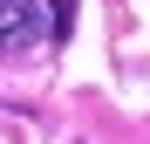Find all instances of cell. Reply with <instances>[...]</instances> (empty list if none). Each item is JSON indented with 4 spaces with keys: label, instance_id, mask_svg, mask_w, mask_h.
Here are the masks:
<instances>
[{
    "label": "cell",
    "instance_id": "cell-1",
    "mask_svg": "<svg viewBox=\"0 0 150 144\" xmlns=\"http://www.w3.org/2000/svg\"><path fill=\"white\" fill-rule=\"evenodd\" d=\"M34 34H41V14L28 7V0H7V48H14V55H28Z\"/></svg>",
    "mask_w": 150,
    "mask_h": 144
},
{
    "label": "cell",
    "instance_id": "cell-2",
    "mask_svg": "<svg viewBox=\"0 0 150 144\" xmlns=\"http://www.w3.org/2000/svg\"><path fill=\"white\" fill-rule=\"evenodd\" d=\"M75 34V0H48V41H68Z\"/></svg>",
    "mask_w": 150,
    "mask_h": 144
}]
</instances>
